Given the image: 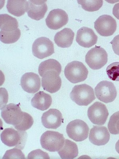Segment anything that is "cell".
Here are the masks:
<instances>
[{"label":"cell","instance_id":"13","mask_svg":"<svg viewBox=\"0 0 119 159\" xmlns=\"http://www.w3.org/2000/svg\"><path fill=\"white\" fill-rule=\"evenodd\" d=\"M59 75L54 70L48 71L45 73L42 80L43 89L51 93L58 92L62 85V80Z\"/></svg>","mask_w":119,"mask_h":159},{"label":"cell","instance_id":"31","mask_svg":"<svg viewBox=\"0 0 119 159\" xmlns=\"http://www.w3.org/2000/svg\"><path fill=\"white\" fill-rule=\"evenodd\" d=\"M28 158L50 159V157L47 153L42 151V150H41L37 149V150H33V151L31 152L28 154Z\"/></svg>","mask_w":119,"mask_h":159},{"label":"cell","instance_id":"3","mask_svg":"<svg viewBox=\"0 0 119 159\" xmlns=\"http://www.w3.org/2000/svg\"><path fill=\"white\" fill-rule=\"evenodd\" d=\"M88 70L82 62L73 61L66 65L64 74L66 79L72 83L84 81L87 78Z\"/></svg>","mask_w":119,"mask_h":159},{"label":"cell","instance_id":"16","mask_svg":"<svg viewBox=\"0 0 119 159\" xmlns=\"http://www.w3.org/2000/svg\"><path fill=\"white\" fill-rule=\"evenodd\" d=\"M63 120L61 113L57 109H50L43 113L42 117V124L47 129L58 128Z\"/></svg>","mask_w":119,"mask_h":159},{"label":"cell","instance_id":"12","mask_svg":"<svg viewBox=\"0 0 119 159\" xmlns=\"http://www.w3.org/2000/svg\"><path fill=\"white\" fill-rule=\"evenodd\" d=\"M68 20V16L64 11L55 9L50 12L45 21L50 29L57 30L66 25Z\"/></svg>","mask_w":119,"mask_h":159},{"label":"cell","instance_id":"18","mask_svg":"<svg viewBox=\"0 0 119 159\" xmlns=\"http://www.w3.org/2000/svg\"><path fill=\"white\" fill-rule=\"evenodd\" d=\"M28 15L32 19L39 20L44 17L48 10L46 1H29Z\"/></svg>","mask_w":119,"mask_h":159},{"label":"cell","instance_id":"15","mask_svg":"<svg viewBox=\"0 0 119 159\" xmlns=\"http://www.w3.org/2000/svg\"><path fill=\"white\" fill-rule=\"evenodd\" d=\"M20 82L22 89L28 93H34L40 89V78L33 72L25 73L21 78Z\"/></svg>","mask_w":119,"mask_h":159},{"label":"cell","instance_id":"29","mask_svg":"<svg viewBox=\"0 0 119 159\" xmlns=\"http://www.w3.org/2000/svg\"><path fill=\"white\" fill-rule=\"evenodd\" d=\"M33 119L30 115L28 113H24V117L20 124L14 126L16 130L20 131H25L30 128L33 124Z\"/></svg>","mask_w":119,"mask_h":159},{"label":"cell","instance_id":"23","mask_svg":"<svg viewBox=\"0 0 119 159\" xmlns=\"http://www.w3.org/2000/svg\"><path fill=\"white\" fill-rule=\"evenodd\" d=\"M18 23L16 18L8 14L0 15V32H11L18 29Z\"/></svg>","mask_w":119,"mask_h":159},{"label":"cell","instance_id":"11","mask_svg":"<svg viewBox=\"0 0 119 159\" xmlns=\"http://www.w3.org/2000/svg\"><path fill=\"white\" fill-rule=\"evenodd\" d=\"M88 117L93 124L101 125L105 123L109 113L105 105L100 102H96L89 107Z\"/></svg>","mask_w":119,"mask_h":159},{"label":"cell","instance_id":"26","mask_svg":"<svg viewBox=\"0 0 119 159\" xmlns=\"http://www.w3.org/2000/svg\"><path fill=\"white\" fill-rule=\"evenodd\" d=\"M79 5L85 11L88 12H95L98 11L101 8L103 5V1H77Z\"/></svg>","mask_w":119,"mask_h":159},{"label":"cell","instance_id":"30","mask_svg":"<svg viewBox=\"0 0 119 159\" xmlns=\"http://www.w3.org/2000/svg\"><path fill=\"white\" fill-rule=\"evenodd\" d=\"M11 158L25 159V157L21 150L15 148L7 151L2 157V159Z\"/></svg>","mask_w":119,"mask_h":159},{"label":"cell","instance_id":"34","mask_svg":"<svg viewBox=\"0 0 119 159\" xmlns=\"http://www.w3.org/2000/svg\"><path fill=\"white\" fill-rule=\"evenodd\" d=\"M115 148L116 151H117V152L119 154V140H118L117 143H116Z\"/></svg>","mask_w":119,"mask_h":159},{"label":"cell","instance_id":"28","mask_svg":"<svg viewBox=\"0 0 119 159\" xmlns=\"http://www.w3.org/2000/svg\"><path fill=\"white\" fill-rule=\"evenodd\" d=\"M108 76L114 81H119V62H114L107 66L106 69Z\"/></svg>","mask_w":119,"mask_h":159},{"label":"cell","instance_id":"7","mask_svg":"<svg viewBox=\"0 0 119 159\" xmlns=\"http://www.w3.org/2000/svg\"><path fill=\"white\" fill-rule=\"evenodd\" d=\"M95 91L97 99L107 103L114 101L117 95L114 84L106 80L99 82L95 88Z\"/></svg>","mask_w":119,"mask_h":159},{"label":"cell","instance_id":"32","mask_svg":"<svg viewBox=\"0 0 119 159\" xmlns=\"http://www.w3.org/2000/svg\"><path fill=\"white\" fill-rule=\"evenodd\" d=\"M110 43L112 45L114 53L119 56V34L115 37Z\"/></svg>","mask_w":119,"mask_h":159},{"label":"cell","instance_id":"4","mask_svg":"<svg viewBox=\"0 0 119 159\" xmlns=\"http://www.w3.org/2000/svg\"><path fill=\"white\" fill-rule=\"evenodd\" d=\"M63 135L58 132L46 131L41 136L40 143L42 148L48 151H59L64 144Z\"/></svg>","mask_w":119,"mask_h":159},{"label":"cell","instance_id":"19","mask_svg":"<svg viewBox=\"0 0 119 159\" xmlns=\"http://www.w3.org/2000/svg\"><path fill=\"white\" fill-rule=\"evenodd\" d=\"M75 34L70 28H65L55 35L54 41L59 47H69L73 43Z\"/></svg>","mask_w":119,"mask_h":159},{"label":"cell","instance_id":"8","mask_svg":"<svg viewBox=\"0 0 119 159\" xmlns=\"http://www.w3.org/2000/svg\"><path fill=\"white\" fill-rule=\"evenodd\" d=\"M94 28L102 36H111L117 29V23L114 18L108 15H103L98 18L94 22Z\"/></svg>","mask_w":119,"mask_h":159},{"label":"cell","instance_id":"5","mask_svg":"<svg viewBox=\"0 0 119 159\" xmlns=\"http://www.w3.org/2000/svg\"><path fill=\"white\" fill-rule=\"evenodd\" d=\"M86 62L90 69L95 70L101 69L107 63V52L103 48L96 46L87 52Z\"/></svg>","mask_w":119,"mask_h":159},{"label":"cell","instance_id":"22","mask_svg":"<svg viewBox=\"0 0 119 159\" xmlns=\"http://www.w3.org/2000/svg\"><path fill=\"white\" fill-rule=\"evenodd\" d=\"M58 154L63 159H73L78 155V149L76 143L66 139L62 148L58 151Z\"/></svg>","mask_w":119,"mask_h":159},{"label":"cell","instance_id":"1","mask_svg":"<svg viewBox=\"0 0 119 159\" xmlns=\"http://www.w3.org/2000/svg\"><path fill=\"white\" fill-rule=\"evenodd\" d=\"M70 97L73 101L81 106H87L96 99L94 89L86 84L75 86L71 92Z\"/></svg>","mask_w":119,"mask_h":159},{"label":"cell","instance_id":"27","mask_svg":"<svg viewBox=\"0 0 119 159\" xmlns=\"http://www.w3.org/2000/svg\"><path fill=\"white\" fill-rule=\"evenodd\" d=\"M108 127L111 134H119V111L115 113L110 117Z\"/></svg>","mask_w":119,"mask_h":159},{"label":"cell","instance_id":"33","mask_svg":"<svg viewBox=\"0 0 119 159\" xmlns=\"http://www.w3.org/2000/svg\"><path fill=\"white\" fill-rule=\"evenodd\" d=\"M112 13L114 16L119 20V2L114 5L113 8Z\"/></svg>","mask_w":119,"mask_h":159},{"label":"cell","instance_id":"9","mask_svg":"<svg viewBox=\"0 0 119 159\" xmlns=\"http://www.w3.org/2000/svg\"><path fill=\"white\" fill-rule=\"evenodd\" d=\"M32 52L38 59H43L50 56L55 52L53 43L45 37L37 39L32 45Z\"/></svg>","mask_w":119,"mask_h":159},{"label":"cell","instance_id":"25","mask_svg":"<svg viewBox=\"0 0 119 159\" xmlns=\"http://www.w3.org/2000/svg\"><path fill=\"white\" fill-rule=\"evenodd\" d=\"M21 36V31L19 28L14 32H0V40L6 44L14 43L19 39Z\"/></svg>","mask_w":119,"mask_h":159},{"label":"cell","instance_id":"10","mask_svg":"<svg viewBox=\"0 0 119 159\" xmlns=\"http://www.w3.org/2000/svg\"><path fill=\"white\" fill-rule=\"evenodd\" d=\"M24 113L19 106L11 103L2 108L1 117L7 123L15 126L23 120Z\"/></svg>","mask_w":119,"mask_h":159},{"label":"cell","instance_id":"17","mask_svg":"<svg viewBox=\"0 0 119 159\" xmlns=\"http://www.w3.org/2000/svg\"><path fill=\"white\" fill-rule=\"evenodd\" d=\"M110 139V133L104 126H95L90 129L89 140L95 145H104L108 143Z\"/></svg>","mask_w":119,"mask_h":159},{"label":"cell","instance_id":"20","mask_svg":"<svg viewBox=\"0 0 119 159\" xmlns=\"http://www.w3.org/2000/svg\"><path fill=\"white\" fill-rule=\"evenodd\" d=\"M52 103V98L51 95L43 91L37 93L31 101L33 107L43 111L49 109Z\"/></svg>","mask_w":119,"mask_h":159},{"label":"cell","instance_id":"21","mask_svg":"<svg viewBox=\"0 0 119 159\" xmlns=\"http://www.w3.org/2000/svg\"><path fill=\"white\" fill-rule=\"evenodd\" d=\"M28 1H12L8 0L7 5V8L10 14L20 17L22 16L27 12Z\"/></svg>","mask_w":119,"mask_h":159},{"label":"cell","instance_id":"14","mask_svg":"<svg viewBox=\"0 0 119 159\" xmlns=\"http://www.w3.org/2000/svg\"><path fill=\"white\" fill-rule=\"evenodd\" d=\"M98 37L93 30L83 27L77 31L76 41L80 46L85 48H90L95 45Z\"/></svg>","mask_w":119,"mask_h":159},{"label":"cell","instance_id":"2","mask_svg":"<svg viewBox=\"0 0 119 159\" xmlns=\"http://www.w3.org/2000/svg\"><path fill=\"white\" fill-rule=\"evenodd\" d=\"M1 138V141L6 145L23 149L26 143L27 134L25 131L16 130L9 128L3 130Z\"/></svg>","mask_w":119,"mask_h":159},{"label":"cell","instance_id":"6","mask_svg":"<svg viewBox=\"0 0 119 159\" xmlns=\"http://www.w3.org/2000/svg\"><path fill=\"white\" fill-rule=\"evenodd\" d=\"M66 130L69 138L76 142H81L87 138L89 128L86 122L76 119L69 122Z\"/></svg>","mask_w":119,"mask_h":159},{"label":"cell","instance_id":"24","mask_svg":"<svg viewBox=\"0 0 119 159\" xmlns=\"http://www.w3.org/2000/svg\"><path fill=\"white\" fill-rule=\"evenodd\" d=\"M54 70L60 74L62 70L61 65L59 61L54 59H49L41 62L40 64L38 71L41 76L48 71Z\"/></svg>","mask_w":119,"mask_h":159}]
</instances>
